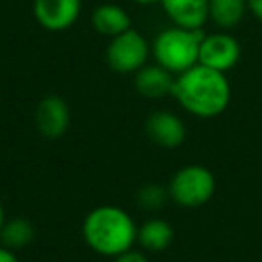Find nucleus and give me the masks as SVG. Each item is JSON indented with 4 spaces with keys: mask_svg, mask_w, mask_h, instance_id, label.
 <instances>
[{
    "mask_svg": "<svg viewBox=\"0 0 262 262\" xmlns=\"http://www.w3.org/2000/svg\"><path fill=\"white\" fill-rule=\"evenodd\" d=\"M171 95L190 115L212 119L228 108L232 88L225 72L198 63L174 77Z\"/></svg>",
    "mask_w": 262,
    "mask_h": 262,
    "instance_id": "f257e3e1",
    "label": "nucleus"
},
{
    "mask_svg": "<svg viewBox=\"0 0 262 262\" xmlns=\"http://www.w3.org/2000/svg\"><path fill=\"white\" fill-rule=\"evenodd\" d=\"M137 225L124 208L101 205L83 221V239L95 253L117 257L131 250L137 241Z\"/></svg>",
    "mask_w": 262,
    "mask_h": 262,
    "instance_id": "f03ea898",
    "label": "nucleus"
},
{
    "mask_svg": "<svg viewBox=\"0 0 262 262\" xmlns=\"http://www.w3.org/2000/svg\"><path fill=\"white\" fill-rule=\"evenodd\" d=\"M205 33L172 26L157 34L151 43L155 61L171 74H182L200 63V45Z\"/></svg>",
    "mask_w": 262,
    "mask_h": 262,
    "instance_id": "7ed1b4c3",
    "label": "nucleus"
},
{
    "mask_svg": "<svg viewBox=\"0 0 262 262\" xmlns=\"http://www.w3.org/2000/svg\"><path fill=\"white\" fill-rule=\"evenodd\" d=\"M215 192V178L203 165H185L174 172L169 183V198L185 208H198L208 203Z\"/></svg>",
    "mask_w": 262,
    "mask_h": 262,
    "instance_id": "20e7f679",
    "label": "nucleus"
},
{
    "mask_svg": "<svg viewBox=\"0 0 262 262\" xmlns=\"http://www.w3.org/2000/svg\"><path fill=\"white\" fill-rule=\"evenodd\" d=\"M151 56V45L137 29H127L113 36L106 47V63L119 74L139 72Z\"/></svg>",
    "mask_w": 262,
    "mask_h": 262,
    "instance_id": "39448f33",
    "label": "nucleus"
},
{
    "mask_svg": "<svg viewBox=\"0 0 262 262\" xmlns=\"http://www.w3.org/2000/svg\"><path fill=\"white\" fill-rule=\"evenodd\" d=\"M239 59L241 45L232 34L214 33L203 36L200 45V65L226 74L239 63Z\"/></svg>",
    "mask_w": 262,
    "mask_h": 262,
    "instance_id": "423d86ee",
    "label": "nucleus"
},
{
    "mask_svg": "<svg viewBox=\"0 0 262 262\" xmlns=\"http://www.w3.org/2000/svg\"><path fill=\"white\" fill-rule=\"evenodd\" d=\"M81 0H34L33 15L43 29L59 33L77 22L81 15Z\"/></svg>",
    "mask_w": 262,
    "mask_h": 262,
    "instance_id": "0eeeda50",
    "label": "nucleus"
},
{
    "mask_svg": "<svg viewBox=\"0 0 262 262\" xmlns=\"http://www.w3.org/2000/svg\"><path fill=\"white\" fill-rule=\"evenodd\" d=\"M34 120L45 139H61L70 127V108L58 95H47L38 104Z\"/></svg>",
    "mask_w": 262,
    "mask_h": 262,
    "instance_id": "6e6552de",
    "label": "nucleus"
},
{
    "mask_svg": "<svg viewBox=\"0 0 262 262\" xmlns=\"http://www.w3.org/2000/svg\"><path fill=\"white\" fill-rule=\"evenodd\" d=\"M149 139L165 149H174L183 144L187 137V127L183 120L172 112H155L146 122Z\"/></svg>",
    "mask_w": 262,
    "mask_h": 262,
    "instance_id": "1a4fd4ad",
    "label": "nucleus"
},
{
    "mask_svg": "<svg viewBox=\"0 0 262 262\" xmlns=\"http://www.w3.org/2000/svg\"><path fill=\"white\" fill-rule=\"evenodd\" d=\"M160 6L172 26L201 29L208 20V0H160Z\"/></svg>",
    "mask_w": 262,
    "mask_h": 262,
    "instance_id": "9d476101",
    "label": "nucleus"
},
{
    "mask_svg": "<svg viewBox=\"0 0 262 262\" xmlns=\"http://www.w3.org/2000/svg\"><path fill=\"white\" fill-rule=\"evenodd\" d=\"M174 74L165 70L158 63L144 65L139 72H135V88L140 95L147 99H160L172 92Z\"/></svg>",
    "mask_w": 262,
    "mask_h": 262,
    "instance_id": "9b49d317",
    "label": "nucleus"
},
{
    "mask_svg": "<svg viewBox=\"0 0 262 262\" xmlns=\"http://www.w3.org/2000/svg\"><path fill=\"white\" fill-rule=\"evenodd\" d=\"M92 26L99 34L108 38L119 36L120 33L131 29V18L124 8L117 4H102L92 13Z\"/></svg>",
    "mask_w": 262,
    "mask_h": 262,
    "instance_id": "f8f14e48",
    "label": "nucleus"
},
{
    "mask_svg": "<svg viewBox=\"0 0 262 262\" xmlns=\"http://www.w3.org/2000/svg\"><path fill=\"white\" fill-rule=\"evenodd\" d=\"M246 11V0H208V20L226 31L239 26Z\"/></svg>",
    "mask_w": 262,
    "mask_h": 262,
    "instance_id": "ddd939ff",
    "label": "nucleus"
},
{
    "mask_svg": "<svg viewBox=\"0 0 262 262\" xmlns=\"http://www.w3.org/2000/svg\"><path fill=\"white\" fill-rule=\"evenodd\" d=\"M174 230L165 219H149L137 230V241L147 251H164L172 243Z\"/></svg>",
    "mask_w": 262,
    "mask_h": 262,
    "instance_id": "4468645a",
    "label": "nucleus"
},
{
    "mask_svg": "<svg viewBox=\"0 0 262 262\" xmlns=\"http://www.w3.org/2000/svg\"><path fill=\"white\" fill-rule=\"evenodd\" d=\"M34 228L31 221L26 217H15V219H6L4 226L0 230V243L2 246L9 248V250H22L33 241Z\"/></svg>",
    "mask_w": 262,
    "mask_h": 262,
    "instance_id": "2eb2a0df",
    "label": "nucleus"
},
{
    "mask_svg": "<svg viewBox=\"0 0 262 262\" xmlns=\"http://www.w3.org/2000/svg\"><path fill=\"white\" fill-rule=\"evenodd\" d=\"M169 198V189H164L160 185H146L139 190L137 194V203L140 205L146 210H157V208H162L165 205Z\"/></svg>",
    "mask_w": 262,
    "mask_h": 262,
    "instance_id": "dca6fc26",
    "label": "nucleus"
},
{
    "mask_svg": "<svg viewBox=\"0 0 262 262\" xmlns=\"http://www.w3.org/2000/svg\"><path fill=\"white\" fill-rule=\"evenodd\" d=\"M113 262H149V260H147L146 255L140 253V251L127 250V251H124V253L117 255L115 260H113Z\"/></svg>",
    "mask_w": 262,
    "mask_h": 262,
    "instance_id": "f3484780",
    "label": "nucleus"
},
{
    "mask_svg": "<svg viewBox=\"0 0 262 262\" xmlns=\"http://www.w3.org/2000/svg\"><path fill=\"white\" fill-rule=\"evenodd\" d=\"M246 2H248V9L251 11V15L262 22V0H246Z\"/></svg>",
    "mask_w": 262,
    "mask_h": 262,
    "instance_id": "a211bd4d",
    "label": "nucleus"
},
{
    "mask_svg": "<svg viewBox=\"0 0 262 262\" xmlns=\"http://www.w3.org/2000/svg\"><path fill=\"white\" fill-rule=\"evenodd\" d=\"M0 262H18V257H16L13 250H9L6 246H0Z\"/></svg>",
    "mask_w": 262,
    "mask_h": 262,
    "instance_id": "6ab92c4d",
    "label": "nucleus"
},
{
    "mask_svg": "<svg viewBox=\"0 0 262 262\" xmlns=\"http://www.w3.org/2000/svg\"><path fill=\"white\" fill-rule=\"evenodd\" d=\"M135 4L140 6H153V4H160V0H133Z\"/></svg>",
    "mask_w": 262,
    "mask_h": 262,
    "instance_id": "aec40b11",
    "label": "nucleus"
},
{
    "mask_svg": "<svg viewBox=\"0 0 262 262\" xmlns=\"http://www.w3.org/2000/svg\"><path fill=\"white\" fill-rule=\"evenodd\" d=\"M4 223H6V210H4V205H2V201H0V230H2Z\"/></svg>",
    "mask_w": 262,
    "mask_h": 262,
    "instance_id": "412c9836",
    "label": "nucleus"
}]
</instances>
